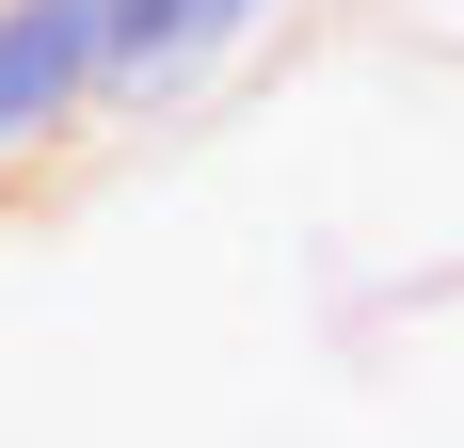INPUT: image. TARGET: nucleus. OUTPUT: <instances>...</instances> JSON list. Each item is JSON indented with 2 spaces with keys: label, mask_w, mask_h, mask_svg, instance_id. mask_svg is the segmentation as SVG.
<instances>
[{
  "label": "nucleus",
  "mask_w": 464,
  "mask_h": 448,
  "mask_svg": "<svg viewBox=\"0 0 464 448\" xmlns=\"http://www.w3.org/2000/svg\"><path fill=\"white\" fill-rule=\"evenodd\" d=\"M288 0H96V64H112V129H160L273 33Z\"/></svg>",
  "instance_id": "obj_1"
},
{
  "label": "nucleus",
  "mask_w": 464,
  "mask_h": 448,
  "mask_svg": "<svg viewBox=\"0 0 464 448\" xmlns=\"http://www.w3.org/2000/svg\"><path fill=\"white\" fill-rule=\"evenodd\" d=\"M112 129V64H96V0H0V192L48 144Z\"/></svg>",
  "instance_id": "obj_2"
}]
</instances>
